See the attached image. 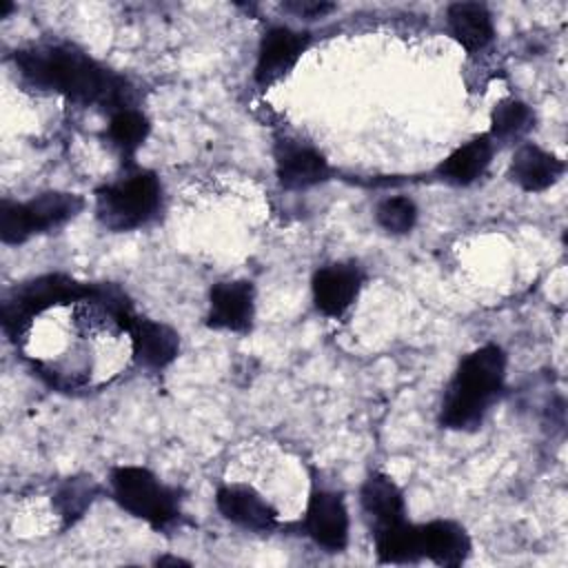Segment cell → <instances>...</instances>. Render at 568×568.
I'll list each match as a JSON object with an SVG mask.
<instances>
[{
    "instance_id": "6da1fadb",
    "label": "cell",
    "mask_w": 568,
    "mask_h": 568,
    "mask_svg": "<svg viewBox=\"0 0 568 568\" xmlns=\"http://www.w3.org/2000/svg\"><path fill=\"white\" fill-rule=\"evenodd\" d=\"M20 75L36 89L62 93L73 102L109 106L111 113L131 106V84L73 47H33L16 53Z\"/></svg>"
},
{
    "instance_id": "7a4b0ae2",
    "label": "cell",
    "mask_w": 568,
    "mask_h": 568,
    "mask_svg": "<svg viewBox=\"0 0 568 568\" xmlns=\"http://www.w3.org/2000/svg\"><path fill=\"white\" fill-rule=\"evenodd\" d=\"M504 377L506 355L499 346L486 344L466 355L446 388L442 424L455 430L477 428L504 388Z\"/></svg>"
},
{
    "instance_id": "3957f363",
    "label": "cell",
    "mask_w": 568,
    "mask_h": 568,
    "mask_svg": "<svg viewBox=\"0 0 568 568\" xmlns=\"http://www.w3.org/2000/svg\"><path fill=\"white\" fill-rule=\"evenodd\" d=\"M160 195L158 178L149 171H135L98 191L95 215L111 231H131L158 213Z\"/></svg>"
},
{
    "instance_id": "277c9868",
    "label": "cell",
    "mask_w": 568,
    "mask_h": 568,
    "mask_svg": "<svg viewBox=\"0 0 568 568\" xmlns=\"http://www.w3.org/2000/svg\"><path fill=\"white\" fill-rule=\"evenodd\" d=\"M115 501L153 528H166L180 517L178 495L151 470L140 466H118L111 473Z\"/></svg>"
},
{
    "instance_id": "5b68a950",
    "label": "cell",
    "mask_w": 568,
    "mask_h": 568,
    "mask_svg": "<svg viewBox=\"0 0 568 568\" xmlns=\"http://www.w3.org/2000/svg\"><path fill=\"white\" fill-rule=\"evenodd\" d=\"M84 206L75 193L49 191L29 202H2L0 237L4 244H22L36 233H44L71 220Z\"/></svg>"
},
{
    "instance_id": "8992f818",
    "label": "cell",
    "mask_w": 568,
    "mask_h": 568,
    "mask_svg": "<svg viewBox=\"0 0 568 568\" xmlns=\"http://www.w3.org/2000/svg\"><path fill=\"white\" fill-rule=\"evenodd\" d=\"M91 293V286H84L67 275H44L33 282H27L13 293V297H9L2 304L4 331L11 337H22L31 322L44 311L58 304L80 302Z\"/></svg>"
},
{
    "instance_id": "52a82bcc",
    "label": "cell",
    "mask_w": 568,
    "mask_h": 568,
    "mask_svg": "<svg viewBox=\"0 0 568 568\" xmlns=\"http://www.w3.org/2000/svg\"><path fill=\"white\" fill-rule=\"evenodd\" d=\"M306 535L322 548L339 552L348 544V510L344 499L331 490H313L304 515Z\"/></svg>"
},
{
    "instance_id": "ba28073f",
    "label": "cell",
    "mask_w": 568,
    "mask_h": 568,
    "mask_svg": "<svg viewBox=\"0 0 568 568\" xmlns=\"http://www.w3.org/2000/svg\"><path fill=\"white\" fill-rule=\"evenodd\" d=\"M308 44V36L293 31L288 27H273L264 33L257 62H255V82L260 87H271L282 80L300 60Z\"/></svg>"
},
{
    "instance_id": "9c48e42d",
    "label": "cell",
    "mask_w": 568,
    "mask_h": 568,
    "mask_svg": "<svg viewBox=\"0 0 568 568\" xmlns=\"http://www.w3.org/2000/svg\"><path fill=\"white\" fill-rule=\"evenodd\" d=\"M255 315V291L251 282L233 280L220 282L209 295L206 324L220 331L244 333L251 328Z\"/></svg>"
},
{
    "instance_id": "30bf717a",
    "label": "cell",
    "mask_w": 568,
    "mask_h": 568,
    "mask_svg": "<svg viewBox=\"0 0 568 568\" xmlns=\"http://www.w3.org/2000/svg\"><path fill=\"white\" fill-rule=\"evenodd\" d=\"M359 286H362V273L357 266H351V264L324 266L313 277L315 306L328 317H339L355 302Z\"/></svg>"
},
{
    "instance_id": "8fae6325",
    "label": "cell",
    "mask_w": 568,
    "mask_h": 568,
    "mask_svg": "<svg viewBox=\"0 0 568 568\" xmlns=\"http://www.w3.org/2000/svg\"><path fill=\"white\" fill-rule=\"evenodd\" d=\"M217 510L233 524L251 530H273L277 526L275 508L248 486H222L215 497Z\"/></svg>"
},
{
    "instance_id": "7c38bea8",
    "label": "cell",
    "mask_w": 568,
    "mask_h": 568,
    "mask_svg": "<svg viewBox=\"0 0 568 568\" xmlns=\"http://www.w3.org/2000/svg\"><path fill=\"white\" fill-rule=\"evenodd\" d=\"M419 552L437 566H459L470 555L468 532L448 519L419 524Z\"/></svg>"
},
{
    "instance_id": "4fadbf2b",
    "label": "cell",
    "mask_w": 568,
    "mask_h": 568,
    "mask_svg": "<svg viewBox=\"0 0 568 568\" xmlns=\"http://www.w3.org/2000/svg\"><path fill=\"white\" fill-rule=\"evenodd\" d=\"M126 335L135 359L151 368H162L178 357L180 337L166 324L133 315Z\"/></svg>"
},
{
    "instance_id": "5bb4252c",
    "label": "cell",
    "mask_w": 568,
    "mask_h": 568,
    "mask_svg": "<svg viewBox=\"0 0 568 568\" xmlns=\"http://www.w3.org/2000/svg\"><path fill=\"white\" fill-rule=\"evenodd\" d=\"M362 510L368 517L373 530L404 521L406 506L397 484L384 473H371L359 490Z\"/></svg>"
},
{
    "instance_id": "9a60e30c",
    "label": "cell",
    "mask_w": 568,
    "mask_h": 568,
    "mask_svg": "<svg viewBox=\"0 0 568 568\" xmlns=\"http://www.w3.org/2000/svg\"><path fill=\"white\" fill-rule=\"evenodd\" d=\"M561 175H564V162L557 155H552L535 144H524L513 155L510 178L524 191H530V193L546 191Z\"/></svg>"
},
{
    "instance_id": "2e32d148",
    "label": "cell",
    "mask_w": 568,
    "mask_h": 568,
    "mask_svg": "<svg viewBox=\"0 0 568 568\" xmlns=\"http://www.w3.org/2000/svg\"><path fill=\"white\" fill-rule=\"evenodd\" d=\"M328 175V162L311 146L284 144L277 153V178L284 189H308L326 182Z\"/></svg>"
},
{
    "instance_id": "e0dca14e",
    "label": "cell",
    "mask_w": 568,
    "mask_h": 568,
    "mask_svg": "<svg viewBox=\"0 0 568 568\" xmlns=\"http://www.w3.org/2000/svg\"><path fill=\"white\" fill-rule=\"evenodd\" d=\"M448 29L466 51H481L493 40V18L479 2H455L448 7Z\"/></svg>"
},
{
    "instance_id": "ac0fdd59",
    "label": "cell",
    "mask_w": 568,
    "mask_h": 568,
    "mask_svg": "<svg viewBox=\"0 0 568 568\" xmlns=\"http://www.w3.org/2000/svg\"><path fill=\"white\" fill-rule=\"evenodd\" d=\"M493 158L490 135H479L455 149L437 169L439 178L450 184H470L488 169Z\"/></svg>"
},
{
    "instance_id": "d6986e66",
    "label": "cell",
    "mask_w": 568,
    "mask_h": 568,
    "mask_svg": "<svg viewBox=\"0 0 568 568\" xmlns=\"http://www.w3.org/2000/svg\"><path fill=\"white\" fill-rule=\"evenodd\" d=\"M375 535V550L379 561L386 564H408L422 559L419 552V528L415 524H408L406 519L379 530H373Z\"/></svg>"
},
{
    "instance_id": "ffe728a7",
    "label": "cell",
    "mask_w": 568,
    "mask_h": 568,
    "mask_svg": "<svg viewBox=\"0 0 568 568\" xmlns=\"http://www.w3.org/2000/svg\"><path fill=\"white\" fill-rule=\"evenodd\" d=\"M106 133L122 155H133L149 135V122L140 111L122 109L111 113Z\"/></svg>"
},
{
    "instance_id": "44dd1931",
    "label": "cell",
    "mask_w": 568,
    "mask_h": 568,
    "mask_svg": "<svg viewBox=\"0 0 568 568\" xmlns=\"http://www.w3.org/2000/svg\"><path fill=\"white\" fill-rule=\"evenodd\" d=\"M532 124V111L519 100H501L490 118V140H513L524 135Z\"/></svg>"
},
{
    "instance_id": "7402d4cb",
    "label": "cell",
    "mask_w": 568,
    "mask_h": 568,
    "mask_svg": "<svg viewBox=\"0 0 568 568\" xmlns=\"http://www.w3.org/2000/svg\"><path fill=\"white\" fill-rule=\"evenodd\" d=\"M375 217L384 231H388L393 235H404L417 222V206L410 197H404V195L386 197L379 202Z\"/></svg>"
},
{
    "instance_id": "603a6c76",
    "label": "cell",
    "mask_w": 568,
    "mask_h": 568,
    "mask_svg": "<svg viewBox=\"0 0 568 568\" xmlns=\"http://www.w3.org/2000/svg\"><path fill=\"white\" fill-rule=\"evenodd\" d=\"M93 495H95L93 481H87V479H71V481H67L58 490V495L53 499L60 517L64 519V524H71L78 517H82V513L89 508Z\"/></svg>"
},
{
    "instance_id": "cb8c5ba5",
    "label": "cell",
    "mask_w": 568,
    "mask_h": 568,
    "mask_svg": "<svg viewBox=\"0 0 568 568\" xmlns=\"http://www.w3.org/2000/svg\"><path fill=\"white\" fill-rule=\"evenodd\" d=\"M286 9L293 11L295 16H302V18H320V16L328 13L333 9V4H326V2H288Z\"/></svg>"
}]
</instances>
